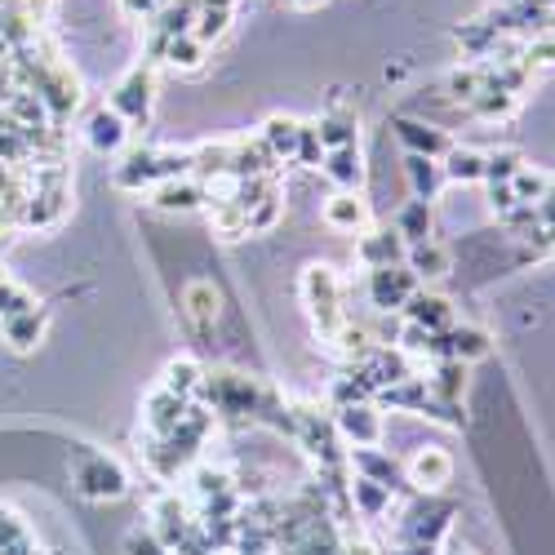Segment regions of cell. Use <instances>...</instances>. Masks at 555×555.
Returning a JSON list of instances; mask_svg holds the SVG:
<instances>
[{
  "instance_id": "obj_5",
  "label": "cell",
  "mask_w": 555,
  "mask_h": 555,
  "mask_svg": "<svg viewBox=\"0 0 555 555\" xmlns=\"http://www.w3.org/2000/svg\"><path fill=\"white\" fill-rule=\"evenodd\" d=\"M418 275H413L409 267H378V271H369V302H374L378 311H404L409 298L418 294Z\"/></svg>"
},
{
  "instance_id": "obj_8",
  "label": "cell",
  "mask_w": 555,
  "mask_h": 555,
  "mask_svg": "<svg viewBox=\"0 0 555 555\" xmlns=\"http://www.w3.org/2000/svg\"><path fill=\"white\" fill-rule=\"evenodd\" d=\"M188 409H192V400H182V396L156 387V391L143 400V431H147V440L173 436V431L182 427V418H188Z\"/></svg>"
},
{
  "instance_id": "obj_12",
  "label": "cell",
  "mask_w": 555,
  "mask_h": 555,
  "mask_svg": "<svg viewBox=\"0 0 555 555\" xmlns=\"http://www.w3.org/2000/svg\"><path fill=\"white\" fill-rule=\"evenodd\" d=\"M85 143L94 147L99 156H120L125 143H129V125L112 107H103V112H94L85 120Z\"/></svg>"
},
{
  "instance_id": "obj_41",
  "label": "cell",
  "mask_w": 555,
  "mask_h": 555,
  "mask_svg": "<svg viewBox=\"0 0 555 555\" xmlns=\"http://www.w3.org/2000/svg\"><path fill=\"white\" fill-rule=\"evenodd\" d=\"M209 555H214V551H209ZM218 555H222V551H218Z\"/></svg>"
},
{
  "instance_id": "obj_20",
  "label": "cell",
  "mask_w": 555,
  "mask_h": 555,
  "mask_svg": "<svg viewBox=\"0 0 555 555\" xmlns=\"http://www.w3.org/2000/svg\"><path fill=\"white\" fill-rule=\"evenodd\" d=\"M315 133H320V147H325V152L360 147V125H356V116L343 112V107H334V112L320 116V120H315Z\"/></svg>"
},
{
  "instance_id": "obj_35",
  "label": "cell",
  "mask_w": 555,
  "mask_h": 555,
  "mask_svg": "<svg viewBox=\"0 0 555 555\" xmlns=\"http://www.w3.org/2000/svg\"><path fill=\"white\" fill-rule=\"evenodd\" d=\"M298 165L307 169H320L325 165V147H320V133H315V120H302V133H298V152H294Z\"/></svg>"
},
{
  "instance_id": "obj_19",
  "label": "cell",
  "mask_w": 555,
  "mask_h": 555,
  "mask_svg": "<svg viewBox=\"0 0 555 555\" xmlns=\"http://www.w3.org/2000/svg\"><path fill=\"white\" fill-rule=\"evenodd\" d=\"M330 182H338V192H360L364 182V156L360 147H338V152H325V165H320Z\"/></svg>"
},
{
  "instance_id": "obj_1",
  "label": "cell",
  "mask_w": 555,
  "mask_h": 555,
  "mask_svg": "<svg viewBox=\"0 0 555 555\" xmlns=\"http://www.w3.org/2000/svg\"><path fill=\"white\" fill-rule=\"evenodd\" d=\"M298 294H302V307H307V320L320 343H334L338 330L347 325V307H343V275L330 267V262H311L302 267V281H298Z\"/></svg>"
},
{
  "instance_id": "obj_39",
  "label": "cell",
  "mask_w": 555,
  "mask_h": 555,
  "mask_svg": "<svg viewBox=\"0 0 555 555\" xmlns=\"http://www.w3.org/2000/svg\"><path fill=\"white\" fill-rule=\"evenodd\" d=\"M453 555H476V551H453Z\"/></svg>"
},
{
  "instance_id": "obj_23",
  "label": "cell",
  "mask_w": 555,
  "mask_h": 555,
  "mask_svg": "<svg viewBox=\"0 0 555 555\" xmlns=\"http://www.w3.org/2000/svg\"><path fill=\"white\" fill-rule=\"evenodd\" d=\"M404 173H409V188H413V201H436L440 188H444V169L440 160L431 156H404Z\"/></svg>"
},
{
  "instance_id": "obj_22",
  "label": "cell",
  "mask_w": 555,
  "mask_h": 555,
  "mask_svg": "<svg viewBox=\"0 0 555 555\" xmlns=\"http://www.w3.org/2000/svg\"><path fill=\"white\" fill-rule=\"evenodd\" d=\"M298 133H302V120H294V116H267L262 129H258V138L267 143V152H271L275 160H294Z\"/></svg>"
},
{
  "instance_id": "obj_2",
  "label": "cell",
  "mask_w": 555,
  "mask_h": 555,
  "mask_svg": "<svg viewBox=\"0 0 555 555\" xmlns=\"http://www.w3.org/2000/svg\"><path fill=\"white\" fill-rule=\"evenodd\" d=\"M72 476H76V489H80L85 498H94V502H116V498L129 493V476H125L120 462H116L112 453L89 449V444L76 449Z\"/></svg>"
},
{
  "instance_id": "obj_38",
  "label": "cell",
  "mask_w": 555,
  "mask_h": 555,
  "mask_svg": "<svg viewBox=\"0 0 555 555\" xmlns=\"http://www.w3.org/2000/svg\"><path fill=\"white\" fill-rule=\"evenodd\" d=\"M289 5H294V10H320L325 0H289Z\"/></svg>"
},
{
  "instance_id": "obj_3",
  "label": "cell",
  "mask_w": 555,
  "mask_h": 555,
  "mask_svg": "<svg viewBox=\"0 0 555 555\" xmlns=\"http://www.w3.org/2000/svg\"><path fill=\"white\" fill-rule=\"evenodd\" d=\"M152 103H156V72L152 63H138L120 76V85L112 89V112L129 125V129H143L152 120Z\"/></svg>"
},
{
  "instance_id": "obj_36",
  "label": "cell",
  "mask_w": 555,
  "mask_h": 555,
  "mask_svg": "<svg viewBox=\"0 0 555 555\" xmlns=\"http://www.w3.org/2000/svg\"><path fill=\"white\" fill-rule=\"evenodd\" d=\"M129 555H173V551H169L152 529H147V533L133 529V533H129Z\"/></svg>"
},
{
  "instance_id": "obj_18",
  "label": "cell",
  "mask_w": 555,
  "mask_h": 555,
  "mask_svg": "<svg viewBox=\"0 0 555 555\" xmlns=\"http://www.w3.org/2000/svg\"><path fill=\"white\" fill-rule=\"evenodd\" d=\"M440 351H444V360H457V364L485 360L489 356V334L472 330V325H453L449 334H440Z\"/></svg>"
},
{
  "instance_id": "obj_33",
  "label": "cell",
  "mask_w": 555,
  "mask_h": 555,
  "mask_svg": "<svg viewBox=\"0 0 555 555\" xmlns=\"http://www.w3.org/2000/svg\"><path fill=\"white\" fill-rule=\"evenodd\" d=\"M525 169L520 152L502 147V152H485V188H498V182H512L516 173Z\"/></svg>"
},
{
  "instance_id": "obj_6",
  "label": "cell",
  "mask_w": 555,
  "mask_h": 555,
  "mask_svg": "<svg viewBox=\"0 0 555 555\" xmlns=\"http://www.w3.org/2000/svg\"><path fill=\"white\" fill-rule=\"evenodd\" d=\"M404 480L418 489V493H440V489L453 480V457H449V449H440V444L413 449V457L404 462Z\"/></svg>"
},
{
  "instance_id": "obj_29",
  "label": "cell",
  "mask_w": 555,
  "mask_h": 555,
  "mask_svg": "<svg viewBox=\"0 0 555 555\" xmlns=\"http://www.w3.org/2000/svg\"><path fill=\"white\" fill-rule=\"evenodd\" d=\"M516 107H520V99H516V94H502V89H493V85H485L480 94L467 103V112H472L476 120H506Z\"/></svg>"
},
{
  "instance_id": "obj_15",
  "label": "cell",
  "mask_w": 555,
  "mask_h": 555,
  "mask_svg": "<svg viewBox=\"0 0 555 555\" xmlns=\"http://www.w3.org/2000/svg\"><path fill=\"white\" fill-rule=\"evenodd\" d=\"M0 555H50L36 542L31 525L14 512V506H5V502H0Z\"/></svg>"
},
{
  "instance_id": "obj_11",
  "label": "cell",
  "mask_w": 555,
  "mask_h": 555,
  "mask_svg": "<svg viewBox=\"0 0 555 555\" xmlns=\"http://www.w3.org/2000/svg\"><path fill=\"white\" fill-rule=\"evenodd\" d=\"M404 320H409V325H418V330H427V334H449L457 325V311H453V302L444 294L418 289L409 298V307H404Z\"/></svg>"
},
{
  "instance_id": "obj_10",
  "label": "cell",
  "mask_w": 555,
  "mask_h": 555,
  "mask_svg": "<svg viewBox=\"0 0 555 555\" xmlns=\"http://www.w3.org/2000/svg\"><path fill=\"white\" fill-rule=\"evenodd\" d=\"M147 201L160 214H196V209H205V182L201 178H165L147 192Z\"/></svg>"
},
{
  "instance_id": "obj_28",
  "label": "cell",
  "mask_w": 555,
  "mask_h": 555,
  "mask_svg": "<svg viewBox=\"0 0 555 555\" xmlns=\"http://www.w3.org/2000/svg\"><path fill=\"white\" fill-rule=\"evenodd\" d=\"M351 502H356V512H360L364 520H378L387 506H391V489L364 480V476H351Z\"/></svg>"
},
{
  "instance_id": "obj_13",
  "label": "cell",
  "mask_w": 555,
  "mask_h": 555,
  "mask_svg": "<svg viewBox=\"0 0 555 555\" xmlns=\"http://www.w3.org/2000/svg\"><path fill=\"white\" fill-rule=\"evenodd\" d=\"M396 138L404 143V152H413V156H431V160H444V152L453 147L444 129L423 125V120H396Z\"/></svg>"
},
{
  "instance_id": "obj_40",
  "label": "cell",
  "mask_w": 555,
  "mask_h": 555,
  "mask_svg": "<svg viewBox=\"0 0 555 555\" xmlns=\"http://www.w3.org/2000/svg\"><path fill=\"white\" fill-rule=\"evenodd\" d=\"M546 31H551V36H555V18H551V27H546Z\"/></svg>"
},
{
  "instance_id": "obj_37",
  "label": "cell",
  "mask_w": 555,
  "mask_h": 555,
  "mask_svg": "<svg viewBox=\"0 0 555 555\" xmlns=\"http://www.w3.org/2000/svg\"><path fill=\"white\" fill-rule=\"evenodd\" d=\"M196 5L201 10H227L231 14V10H236V0H196Z\"/></svg>"
},
{
  "instance_id": "obj_32",
  "label": "cell",
  "mask_w": 555,
  "mask_h": 555,
  "mask_svg": "<svg viewBox=\"0 0 555 555\" xmlns=\"http://www.w3.org/2000/svg\"><path fill=\"white\" fill-rule=\"evenodd\" d=\"M551 182H555V173H542V169H533V165H525L516 178H512V192H516V201L525 205V209H533L546 192H551Z\"/></svg>"
},
{
  "instance_id": "obj_16",
  "label": "cell",
  "mask_w": 555,
  "mask_h": 555,
  "mask_svg": "<svg viewBox=\"0 0 555 555\" xmlns=\"http://www.w3.org/2000/svg\"><path fill=\"white\" fill-rule=\"evenodd\" d=\"M404 262H409V271L418 275V285H431V281H444L449 275V249L440 245V241H418V245H409L404 249Z\"/></svg>"
},
{
  "instance_id": "obj_4",
  "label": "cell",
  "mask_w": 555,
  "mask_h": 555,
  "mask_svg": "<svg viewBox=\"0 0 555 555\" xmlns=\"http://www.w3.org/2000/svg\"><path fill=\"white\" fill-rule=\"evenodd\" d=\"M334 427H338V436H343L347 444H356V449H378V444H383V413L369 404V400H347V404H338Z\"/></svg>"
},
{
  "instance_id": "obj_31",
  "label": "cell",
  "mask_w": 555,
  "mask_h": 555,
  "mask_svg": "<svg viewBox=\"0 0 555 555\" xmlns=\"http://www.w3.org/2000/svg\"><path fill=\"white\" fill-rule=\"evenodd\" d=\"M281 214H285V196H281V188H271L258 205H249V209H245L249 236H262V231H271L275 222H281Z\"/></svg>"
},
{
  "instance_id": "obj_30",
  "label": "cell",
  "mask_w": 555,
  "mask_h": 555,
  "mask_svg": "<svg viewBox=\"0 0 555 555\" xmlns=\"http://www.w3.org/2000/svg\"><path fill=\"white\" fill-rule=\"evenodd\" d=\"M209 227H214V236H222V241H241V236H249L245 209H241L236 201H218V205H209Z\"/></svg>"
},
{
  "instance_id": "obj_21",
  "label": "cell",
  "mask_w": 555,
  "mask_h": 555,
  "mask_svg": "<svg viewBox=\"0 0 555 555\" xmlns=\"http://www.w3.org/2000/svg\"><path fill=\"white\" fill-rule=\"evenodd\" d=\"M156 387H165V391H173L182 400H196V391H205V369L192 356H178V360L165 364V374H160Z\"/></svg>"
},
{
  "instance_id": "obj_9",
  "label": "cell",
  "mask_w": 555,
  "mask_h": 555,
  "mask_svg": "<svg viewBox=\"0 0 555 555\" xmlns=\"http://www.w3.org/2000/svg\"><path fill=\"white\" fill-rule=\"evenodd\" d=\"M404 241H400V231L396 227H369L364 236L356 241V262L364 271H378V267H396L404 258Z\"/></svg>"
},
{
  "instance_id": "obj_14",
  "label": "cell",
  "mask_w": 555,
  "mask_h": 555,
  "mask_svg": "<svg viewBox=\"0 0 555 555\" xmlns=\"http://www.w3.org/2000/svg\"><path fill=\"white\" fill-rule=\"evenodd\" d=\"M44 325H50V315L40 307L18 311V315H0V338H5L14 351H36L44 338Z\"/></svg>"
},
{
  "instance_id": "obj_27",
  "label": "cell",
  "mask_w": 555,
  "mask_h": 555,
  "mask_svg": "<svg viewBox=\"0 0 555 555\" xmlns=\"http://www.w3.org/2000/svg\"><path fill=\"white\" fill-rule=\"evenodd\" d=\"M396 231L404 245H418V241H431V201H409L396 218Z\"/></svg>"
},
{
  "instance_id": "obj_24",
  "label": "cell",
  "mask_w": 555,
  "mask_h": 555,
  "mask_svg": "<svg viewBox=\"0 0 555 555\" xmlns=\"http://www.w3.org/2000/svg\"><path fill=\"white\" fill-rule=\"evenodd\" d=\"M440 169H444V182H462V188H472V182H485V152L457 147V143H453V147L444 152Z\"/></svg>"
},
{
  "instance_id": "obj_17",
  "label": "cell",
  "mask_w": 555,
  "mask_h": 555,
  "mask_svg": "<svg viewBox=\"0 0 555 555\" xmlns=\"http://www.w3.org/2000/svg\"><path fill=\"white\" fill-rule=\"evenodd\" d=\"M182 307H188V320L201 330V334H209L214 325H218V311H222V294L209 285V281H192L188 289H182Z\"/></svg>"
},
{
  "instance_id": "obj_34",
  "label": "cell",
  "mask_w": 555,
  "mask_h": 555,
  "mask_svg": "<svg viewBox=\"0 0 555 555\" xmlns=\"http://www.w3.org/2000/svg\"><path fill=\"white\" fill-rule=\"evenodd\" d=\"M227 27H231V14H227V10H196V27H192V36H196L201 44H214V40L227 36Z\"/></svg>"
},
{
  "instance_id": "obj_26",
  "label": "cell",
  "mask_w": 555,
  "mask_h": 555,
  "mask_svg": "<svg viewBox=\"0 0 555 555\" xmlns=\"http://www.w3.org/2000/svg\"><path fill=\"white\" fill-rule=\"evenodd\" d=\"M351 476H364V480L391 489L396 476H400V467H396V457H387V453H378V449H356V453H351Z\"/></svg>"
},
{
  "instance_id": "obj_7",
  "label": "cell",
  "mask_w": 555,
  "mask_h": 555,
  "mask_svg": "<svg viewBox=\"0 0 555 555\" xmlns=\"http://www.w3.org/2000/svg\"><path fill=\"white\" fill-rule=\"evenodd\" d=\"M320 218H325L330 231H343V236H364V231L374 227V209H369V201L360 192H334L325 201V209H320Z\"/></svg>"
},
{
  "instance_id": "obj_42",
  "label": "cell",
  "mask_w": 555,
  "mask_h": 555,
  "mask_svg": "<svg viewBox=\"0 0 555 555\" xmlns=\"http://www.w3.org/2000/svg\"><path fill=\"white\" fill-rule=\"evenodd\" d=\"M551 5H555V0H551Z\"/></svg>"
},
{
  "instance_id": "obj_25",
  "label": "cell",
  "mask_w": 555,
  "mask_h": 555,
  "mask_svg": "<svg viewBox=\"0 0 555 555\" xmlns=\"http://www.w3.org/2000/svg\"><path fill=\"white\" fill-rule=\"evenodd\" d=\"M205 59H209V44H201L192 31L188 36H173L165 50H160V63L169 72H196V67H205Z\"/></svg>"
}]
</instances>
